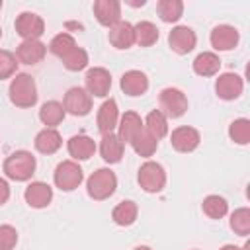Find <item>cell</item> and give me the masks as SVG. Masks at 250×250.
<instances>
[{"label":"cell","instance_id":"cell-1","mask_svg":"<svg viewBox=\"0 0 250 250\" xmlns=\"http://www.w3.org/2000/svg\"><path fill=\"white\" fill-rule=\"evenodd\" d=\"M37 160L29 150H16L4 160V174L14 182H25L35 174Z\"/></svg>","mask_w":250,"mask_h":250},{"label":"cell","instance_id":"cell-2","mask_svg":"<svg viewBox=\"0 0 250 250\" xmlns=\"http://www.w3.org/2000/svg\"><path fill=\"white\" fill-rule=\"evenodd\" d=\"M8 94H10V102L16 107H31L37 102V86H35V80L29 74H25V72L16 74L12 78V82H10Z\"/></svg>","mask_w":250,"mask_h":250},{"label":"cell","instance_id":"cell-3","mask_svg":"<svg viewBox=\"0 0 250 250\" xmlns=\"http://www.w3.org/2000/svg\"><path fill=\"white\" fill-rule=\"evenodd\" d=\"M115 188H117V176L109 168H98L96 172H92V176L86 182V191L96 201H104L111 197L115 193Z\"/></svg>","mask_w":250,"mask_h":250},{"label":"cell","instance_id":"cell-4","mask_svg":"<svg viewBox=\"0 0 250 250\" xmlns=\"http://www.w3.org/2000/svg\"><path fill=\"white\" fill-rule=\"evenodd\" d=\"M137 182L139 186L146 191V193H158L162 191V188L166 186V172L162 168V164L154 162V160H146L137 174Z\"/></svg>","mask_w":250,"mask_h":250},{"label":"cell","instance_id":"cell-5","mask_svg":"<svg viewBox=\"0 0 250 250\" xmlns=\"http://www.w3.org/2000/svg\"><path fill=\"white\" fill-rule=\"evenodd\" d=\"M53 180H55V186H57L59 189H62V191H72V189H76V188L82 184L84 172H82V168L78 166V162H74V160H62V162L55 168Z\"/></svg>","mask_w":250,"mask_h":250},{"label":"cell","instance_id":"cell-6","mask_svg":"<svg viewBox=\"0 0 250 250\" xmlns=\"http://www.w3.org/2000/svg\"><path fill=\"white\" fill-rule=\"evenodd\" d=\"M158 104H160V111L172 119L182 117L188 111V98L178 88H164L158 96Z\"/></svg>","mask_w":250,"mask_h":250},{"label":"cell","instance_id":"cell-7","mask_svg":"<svg viewBox=\"0 0 250 250\" xmlns=\"http://www.w3.org/2000/svg\"><path fill=\"white\" fill-rule=\"evenodd\" d=\"M16 33L23 39V41H31V39H39L45 33V21L41 16L33 14V12H21L16 18Z\"/></svg>","mask_w":250,"mask_h":250},{"label":"cell","instance_id":"cell-8","mask_svg":"<svg viewBox=\"0 0 250 250\" xmlns=\"http://www.w3.org/2000/svg\"><path fill=\"white\" fill-rule=\"evenodd\" d=\"M64 111H68L70 115H88L92 109V96L80 88L74 86L64 94V102H62Z\"/></svg>","mask_w":250,"mask_h":250},{"label":"cell","instance_id":"cell-9","mask_svg":"<svg viewBox=\"0 0 250 250\" xmlns=\"http://www.w3.org/2000/svg\"><path fill=\"white\" fill-rule=\"evenodd\" d=\"M86 92L96 98H105L111 88V74L102 66H94L86 72Z\"/></svg>","mask_w":250,"mask_h":250},{"label":"cell","instance_id":"cell-10","mask_svg":"<svg viewBox=\"0 0 250 250\" xmlns=\"http://www.w3.org/2000/svg\"><path fill=\"white\" fill-rule=\"evenodd\" d=\"M168 43H170V49L178 55H188L189 51H193L195 43H197V37H195V31L188 25H176L170 33H168Z\"/></svg>","mask_w":250,"mask_h":250},{"label":"cell","instance_id":"cell-11","mask_svg":"<svg viewBox=\"0 0 250 250\" xmlns=\"http://www.w3.org/2000/svg\"><path fill=\"white\" fill-rule=\"evenodd\" d=\"M242 90H244V82H242V78H240L238 74H234V72H225V74H221V76L217 78V82H215V92H217V96H219L221 100H227V102L236 100V98L242 94Z\"/></svg>","mask_w":250,"mask_h":250},{"label":"cell","instance_id":"cell-12","mask_svg":"<svg viewBox=\"0 0 250 250\" xmlns=\"http://www.w3.org/2000/svg\"><path fill=\"white\" fill-rule=\"evenodd\" d=\"M199 141H201L199 131L193 129V127H188V125H182V127L174 129L172 135H170V143H172V146L178 152H191V150H195Z\"/></svg>","mask_w":250,"mask_h":250},{"label":"cell","instance_id":"cell-13","mask_svg":"<svg viewBox=\"0 0 250 250\" xmlns=\"http://www.w3.org/2000/svg\"><path fill=\"white\" fill-rule=\"evenodd\" d=\"M238 29L232 27V25H227V23H221L217 27H213L211 31V45L213 49L217 51H230L238 45Z\"/></svg>","mask_w":250,"mask_h":250},{"label":"cell","instance_id":"cell-14","mask_svg":"<svg viewBox=\"0 0 250 250\" xmlns=\"http://www.w3.org/2000/svg\"><path fill=\"white\" fill-rule=\"evenodd\" d=\"M98 131L102 133V137L104 135H109V133H113V129L117 127V123H119V109H117V102L115 100H105L102 105H100V109H98Z\"/></svg>","mask_w":250,"mask_h":250},{"label":"cell","instance_id":"cell-15","mask_svg":"<svg viewBox=\"0 0 250 250\" xmlns=\"http://www.w3.org/2000/svg\"><path fill=\"white\" fill-rule=\"evenodd\" d=\"M23 197H25V203L29 207H35V209H43L51 203L53 199V188L45 182H31L25 191H23Z\"/></svg>","mask_w":250,"mask_h":250},{"label":"cell","instance_id":"cell-16","mask_svg":"<svg viewBox=\"0 0 250 250\" xmlns=\"http://www.w3.org/2000/svg\"><path fill=\"white\" fill-rule=\"evenodd\" d=\"M47 53V45L41 43L39 39H31V41H21L16 49V59L23 64H37L43 61Z\"/></svg>","mask_w":250,"mask_h":250},{"label":"cell","instance_id":"cell-17","mask_svg":"<svg viewBox=\"0 0 250 250\" xmlns=\"http://www.w3.org/2000/svg\"><path fill=\"white\" fill-rule=\"evenodd\" d=\"M94 14L102 25L111 27L117 21H121V4L117 0H96L94 2Z\"/></svg>","mask_w":250,"mask_h":250},{"label":"cell","instance_id":"cell-18","mask_svg":"<svg viewBox=\"0 0 250 250\" xmlns=\"http://www.w3.org/2000/svg\"><path fill=\"white\" fill-rule=\"evenodd\" d=\"M141 131H143V119H141V115L135 113V111H125L121 115L119 123H117V137L121 139V143L123 145L129 143L131 145V141Z\"/></svg>","mask_w":250,"mask_h":250},{"label":"cell","instance_id":"cell-19","mask_svg":"<svg viewBox=\"0 0 250 250\" xmlns=\"http://www.w3.org/2000/svg\"><path fill=\"white\" fill-rule=\"evenodd\" d=\"M121 90L127 94V96H143L146 90H148V78L143 70H127L123 76H121Z\"/></svg>","mask_w":250,"mask_h":250},{"label":"cell","instance_id":"cell-20","mask_svg":"<svg viewBox=\"0 0 250 250\" xmlns=\"http://www.w3.org/2000/svg\"><path fill=\"white\" fill-rule=\"evenodd\" d=\"M109 43L115 49H129L135 43V31L129 21H117L109 27Z\"/></svg>","mask_w":250,"mask_h":250},{"label":"cell","instance_id":"cell-21","mask_svg":"<svg viewBox=\"0 0 250 250\" xmlns=\"http://www.w3.org/2000/svg\"><path fill=\"white\" fill-rule=\"evenodd\" d=\"M96 152V143L88 135H74L68 139V154L74 160H88Z\"/></svg>","mask_w":250,"mask_h":250},{"label":"cell","instance_id":"cell-22","mask_svg":"<svg viewBox=\"0 0 250 250\" xmlns=\"http://www.w3.org/2000/svg\"><path fill=\"white\" fill-rule=\"evenodd\" d=\"M35 148L39 150V152H43V154H53V152H57L59 148H61V145H62V139H61V135H59V131L57 129H49V127H45V129H41L37 135H35Z\"/></svg>","mask_w":250,"mask_h":250},{"label":"cell","instance_id":"cell-23","mask_svg":"<svg viewBox=\"0 0 250 250\" xmlns=\"http://www.w3.org/2000/svg\"><path fill=\"white\" fill-rule=\"evenodd\" d=\"M100 154L109 164L119 162L121 156H123V143H121V139L115 133L104 135L102 137V143H100Z\"/></svg>","mask_w":250,"mask_h":250},{"label":"cell","instance_id":"cell-24","mask_svg":"<svg viewBox=\"0 0 250 250\" xmlns=\"http://www.w3.org/2000/svg\"><path fill=\"white\" fill-rule=\"evenodd\" d=\"M219 68H221V59L211 51L199 53L193 59V72L199 76H215Z\"/></svg>","mask_w":250,"mask_h":250},{"label":"cell","instance_id":"cell-25","mask_svg":"<svg viewBox=\"0 0 250 250\" xmlns=\"http://www.w3.org/2000/svg\"><path fill=\"white\" fill-rule=\"evenodd\" d=\"M143 127H145V131H146L152 139L160 141V139L168 133V119H166V115H164L160 109H152V111L146 115Z\"/></svg>","mask_w":250,"mask_h":250},{"label":"cell","instance_id":"cell-26","mask_svg":"<svg viewBox=\"0 0 250 250\" xmlns=\"http://www.w3.org/2000/svg\"><path fill=\"white\" fill-rule=\"evenodd\" d=\"M137 215H139V207H137L135 201H129V199L117 203V205L113 207V211H111V219H113V223L119 225V227H129V225H133V223L137 221Z\"/></svg>","mask_w":250,"mask_h":250},{"label":"cell","instance_id":"cell-27","mask_svg":"<svg viewBox=\"0 0 250 250\" xmlns=\"http://www.w3.org/2000/svg\"><path fill=\"white\" fill-rule=\"evenodd\" d=\"M64 113H66V111H64L62 104L51 100V102H45V104L41 105V109H39V119H41V123L47 125L49 129H55V127L64 119Z\"/></svg>","mask_w":250,"mask_h":250},{"label":"cell","instance_id":"cell-28","mask_svg":"<svg viewBox=\"0 0 250 250\" xmlns=\"http://www.w3.org/2000/svg\"><path fill=\"white\" fill-rule=\"evenodd\" d=\"M135 31V43H139L141 47H150L158 41V27L152 21H139L137 25H133Z\"/></svg>","mask_w":250,"mask_h":250},{"label":"cell","instance_id":"cell-29","mask_svg":"<svg viewBox=\"0 0 250 250\" xmlns=\"http://www.w3.org/2000/svg\"><path fill=\"white\" fill-rule=\"evenodd\" d=\"M156 12H158L160 20L166 23L178 21L184 14V2L182 0H160L156 4Z\"/></svg>","mask_w":250,"mask_h":250},{"label":"cell","instance_id":"cell-30","mask_svg":"<svg viewBox=\"0 0 250 250\" xmlns=\"http://www.w3.org/2000/svg\"><path fill=\"white\" fill-rule=\"evenodd\" d=\"M201 209L209 219H223L229 211V203L221 195H207L201 203Z\"/></svg>","mask_w":250,"mask_h":250},{"label":"cell","instance_id":"cell-31","mask_svg":"<svg viewBox=\"0 0 250 250\" xmlns=\"http://www.w3.org/2000/svg\"><path fill=\"white\" fill-rule=\"evenodd\" d=\"M131 146L135 148V152L137 154H141V156H152L154 154V150H156V146H158V141L156 139H152L146 131H145V127H143V131L141 133H137V137L131 141Z\"/></svg>","mask_w":250,"mask_h":250},{"label":"cell","instance_id":"cell-32","mask_svg":"<svg viewBox=\"0 0 250 250\" xmlns=\"http://www.w3.org/2000/svg\"><path fill=\"white\" fill-rule=\"evenodd\" d=\"M62 64L66 70H72V72H78L82 68L88 66V53L82 49V47H74L72 51H68L64 57H62Z\"/></svg>","mask_w":250,"mask_h":250},{"label":"cell","instance_id":"cell-33","mask_svg":"<svg viewBox=\"0 0 250 250\" xmlns=\"http://www.w3.org/2000/svg\"><path fill=\"white\" fill-rule=\"evenodd\" d=\"M229 137L236 145H248L250 143V119H246V117L234 119L229 127Z\"/></svg>","mask_w":250,"mask_h":250},{"label":"cell","instance_id":"cell-34","mask_svg":"<svg viewBox=\"0 0 250 250\" xmlns=\"http://www.w3.org/2000/svg\"><path fill=\"white\" fill-rule=\"evenodd\" d=\"M76 47V41H74V37L70 35V33H59V35H55L53 39H51V43H49V51L53 53V55H57V57H64L68 51H72Z\"/></svg>","mask_w":250,"mask_h":250},{"label":"cell","instance_id":"cell-35","mask_svg":"<svg viewBox=\"0 0 250 250\" xmlns=\"http://www.w3.org/2000/svg\"><path fill=\"white\" fill-rule=\"evenodd\" d=\"M230 229L240 236H246L250 232V209L248 207H240L230 215Z\"/></svg>","mask_w":250,"mask_h":250},{"label":"cell","instance_id":"cell-36","mask_svg":"<svg viewBox=\"0 0 250 250\" xmlns=\"http://www.w3.org/2000/svg\"><path fill=\"white\" fill-rule=\"evenodd\" d=\"M16 68H18L16 55L6 51V49H0V80L12 78L16 74Z\"/></svg>","mask_w":250,"mask_h":250},{"label":"cell","instance_id":"cell-37","mask_svg":"<svg viewBox=\"0 0 250 250\" xmlns=\"http://www.w3.org/2000/svg\"><path fill=\"white\" fill-rule=\"evenodd\" d=\"M18 244V230L12 225H0V250H12Z\"/></svg>","mask_w":250,"mask_h":250},{"label":"cell","instance_id":"cell-38","mask_svg":"<svg viewBox=\"0 0 250 250\" xmlns=\"http://www.w3.org/2000/svg\"><path fill=\"white\" fill-rule=\"evenodd\" d=\"M10 199V186L4 178H0V205H4Z\"/></svg>","mask_w":250,"mask_h":250},{"label":"cell","instance_id":"cell-39","mask_svg":"<svg viewBox=\"0 0 250 250\" xmlns=\"http://www.w3.org/2000/svg\"><path fill=\"white\" fill-rule=\"evenodd\" d=\"M248 248H250L248 244H246V246H242V248H240V246H234V244H225V246H221L219 250H248Z\"/></svg>","mask_w":250,"mask_h":250},{"label":"cell","instance_id":"cell-40","mask_svg":"<svg viewBox=\"0 0 250 250\" xmlns=\"http://www.w3.org/2000/svg\"><path fill=\"white\" fill-rule=\"evenodd\" d=\"M133 250H152V248H148V246H137V248H133Z\"/></svg>","mask_w":250,"mask_h":250},{"label":"cell","instance_id":"cell-41","mask_svg":"<svg viewBox=\"0 0 250 250\" xmlns=\"http://www.w3.org/2000/svg\"><path fill=\"white\" fill-rule=\"evenodd\" d=\"M0 10H2V0H0Z\"/></svg>","mask_w":250,"mask_h":250},{"label":"cell","instance_id":"cell-42","mask_svg":"<svg viewBox=\"0 0 250 250\" xmlns=\"http://www.w3.org/2000/svg\"><path fill=\"white\" fill-rule=\"evenodd\" d=\"M0 37H2V27H0Z\"/></svg>","mask_w":250,"mask_h":250}]
</instances>
